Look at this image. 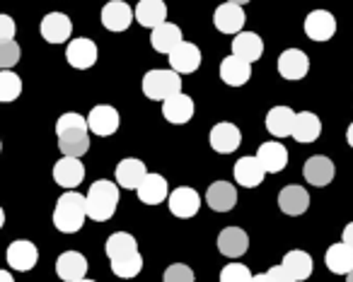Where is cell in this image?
<instances>
[{"mask_svg":"<svg viewBox=\"0 0 353 282\" xmlns=\"http://www.w3.org/2000/svg\"><path fill=\"white\" fill-rule=\"evenodd\" d=\"M138 193V200L145 205H160L170 198V184H167L165 176L160 174H150L148 171L145 179L141 181V186L136 188Z\"/></svg>","mask_w":353,"mask_h":282,"instance_id":"cell-19","label":"cell"},{"mask_svg":"<svg viewBox=\"0 0 353 282\" xmlns=\"http://www.w3.org/2000/svg\"><path fill=\"white\" fill-rule=\"evenodd\" d=\"M341 241L346 243V246H348V248H351V251H353V222H351V224H346V227H343Z\"/></svg>","mask_w":353,"mask_h":282,"instance_id":"cell-43","label":"cell"},{"mask_svg":"<svg viewBox=\"0 0 353 282\" xmlns=\"http://www.w3.org/2000/svg\"><path fill=\"white\" fill-rule=\"evenodd\" d=\"M250 248V237L240 227H225L218 234V251L225 258H240Z\"/></svg>","mask_w":353,"mask_h":282,"instance_id":"cell-23","label":"cell"},{"mask_svg":"<svg viewBox=\"0 0 353 282\" xmlns=\"http://www.w3.org/2000/svg\"><path fill=\"white\" fill-rule=\"evenodd\" d=\"M252 78V65L247 63V61L237 58V56H228V58H223L221 63V80L225 85H230V87H242V85H247Z\"/></svg>","mask_w":353,"mask_h":282,"instance_id":"cell-30","label":"cell"},{"mask_svg":"<svg viewBox=\"0 0 353 282\" xmlns=\"http://www.w3.org/2000/svg\"><path fill=\"white\" fill-rule=\"evenodd\" d=\"M232 56L247 61V63H256L264 56V39L254 32H240L232 39Z\"/></svg>","mask_w":353,"mask_h":282,"instance_id":"cell-24","label":"cell"},{"mask_svg":"<svg viewBox=\"0 0 353 282\" xmlns=\"http://www.w3.org/2000/svg\"><path fill=\"white\" fill-rule=\"evenodd\" d=\"M56 135H59V150L63 157H83L90 150V128L80 113H63L56 121Z\"/></svg>","mask_w":353,"mask_h":282,"instance_id":"cell-1","label":"cell"},{"mask_svg":"<svg viewBox=\"0 0 353 282\" xmlns=\"http://www.w3.org/2000/svg\"><path fill=\"white\" fill-rule=\"evenodd\" d=\"M334 174H336V166L329 157L324 155H314L305 162L303 166V176L310 186H317V188H324L334 181Z\"/></svg>","mask_w":353,"mask_h":282,"instance_id":"cell-14","label":"cell"},{"mask_svg":"<svg viewBox=\"0 0 353 282\" xmlns=\"http://www.w3.org/2000/svg\"><path fill=\"white\" fill-rule=\"evenodd\" d=\"M170 68L176 75H189L196 73L201 68V49L192 41H182L174 51H170Z\"/></svg>","mask_w":353,"mask_h":282,"instance_id":"cell-6","label":"cell"},{"mask_svg":"<svg viewBox=\"0 0 353 282\" xmlns=\"http://www.w3.org/2000/svg\"><path fill=\"white\" fill-rule=\"evenodd\" d=\"M225 3H232V6H247V3H250V0H225Z\"/></svg>","mask_w":353,"mask_h":282,"instance_id":"cell-47","label":"cell"},{"mask_svg":"<svg viewBox=\"0 0 353 282\" xmlns=\"http://www.w3.org/2000/svg\"><path fill=\"white\" fill-rule=\"evenodd\" d=\"M324 263L334 275H348L353 270V251L346 243H332L324 253Z\"/></svg>","mask_w":353,"mask_h":282,"instance_id":"cell-34","label":"cell"},{"mask_svg":"<svg viewBox=\"0 0 353 282\" xmlns=\"http://www.w3.org/2000/svg\"><path fill=\"white\" fill-rule=\"evenodd\" d=\"M22 94V80L12 70H0V102H15Z\"/></svg>","mask_w":353,"mask_h":282,"instance_id":"cell-36","label":"cell"},{"mask_svg":"<svg viewBox=\"0 0 353 282\" xmlns=\"http://www.w3.org/2000/svg\"><path fill=\"white\" fill-rule=\"evenodd\" d=\"M0 282H15V277H12L8 270H0Z\"/></svg>","mask_w":353,"mask_h":282,"instance_id":"cell-44","label":"cell"},{"mask_svg":"<svg viewBox=\"0 0 353 282\" xmlns=\"http://www.w3.org/2000/svg\"><path fill=\"white\" fill-rule=\"evenodd\" d=\"M182 41H184L182 30L176 25H172V22H162L160 27H155V30L150 32V46L157 54H170V51H174Z\"/></svg>","mask_w":353,"mask_h":282,"instance_id":"cell-29","label":"cell"},{"mask_svg":"<svg viewBox=\"0 0 353 282\" xmlns=\"http://www.w3.org/2000/svg\"><path fill=\"white\" fill-rule=\"evenodd\" d=\"M221 282H252V272L242 263H228L221 270Z\"/></svg>","mask_w":353,"mask_h":282,"instance_id":"cell-39","label":"cell"},{"mask_svg":"<svg viewBox=\"0 0 353 282\" xmlns=\"http://www.w3.org/2000/svg\"><path fill=\"white\" fill-rule=\"evenodd\" d=\"M206 203L213 213H230L237 205V191L228 181H213L206 191Z\"/></svg>","mask_w":353,"mask_h":282,"instance_id":"cell-21","label":"cell"},{"mask_svg":"<svg viewBox=\"0 0 353 282\" xmlns=\"http://www.w3.org/2000/svg\"><path fill=\"white\" fill-rule=\"evenodd\" d=\"M133 17L141 27L155 30L162 22H167V3L165 0H138V6L133 8Z\"/></svg>","mask_w":353,"mask_h":282,"instance_id":"cell-25","label":"cell"},{"mask_svg":"<svg viewBox=\"0 0 353 282\" xmlns=\"http://www.w3.org/2000/svg\"><path fill=\"white\" fill-rule=\"evenodd\" d=\"M15 34H17L15 20H12L10 15H3V12H0V44H3V41H12Z\"/></svg>","mask_w":353,"mask_h":282,"instance_id":"cell-41","label":"cell"},{"mask_svg":"<svg viewBox=\"0 0 353 282\" xmlns=\"http://www.w3.org/2000/svg\"><path fill=\"white\" fill-rule=\"evenodd\" d=\"M131 22H133V8L128 3H123V0H109L107 6L102 8L104 30L119 34V32H126L131 27Z\"/></svg>","mask_w":353,"mask_h":282,"instance_id":"cell-9","label":"cell"},{"mask_svg":"<svg viewBox=\"0 0 353 282\" xmlns=\"http://www.w3.org/2000/svg\"><path fill=\"white\" fill-rule=\"evenodd\" d=\"M54 181L63 188L73 191L85 181V164L78 157H61L54 164Z\"/></svg>","mask_w":353,"mask_h":282,"instance_id":"cell-18","label":"cell"},{"mask_svg":"<svg viewBox=\"0 0 353 282\" xmlns=\"http://www.w3.org/2000/svg\"><path fill=\"white\" fill-rule=\"evenodd\" d=\"M78 282H94V280H88V277H83V280H78Z\"/></svg>","mask_w":353,"mask_h":282,"instance_id":"cell-50","label":"cell"},{"mask_svg":"<svg viewBox=\"0 0 353 282\" xmlns=\"http://www.w3.org/2000/svg\"><path fill=\"white\" fill-rule=\"evenodd\" d=\"M247 22V15L240 6H232V3H223V6L216 8L213 12V25L221 34H240L242 27Z\"/></svg>","mask_w":353,"mask_h":282,"instance_id":"cell-10","label":"cell"},{"mask_svg":"<svg viewBox=\"0 0 353 282\" xmlns=\"http://www.w3.org/2000/svg\"><path fill=\"white\" fill-rule=\"evenodd\" d=\"M6 258H8V265H10L12 270L27 272L37 265V261H39V251H37L34 243L27 241V239H17V241H12L10 246H8Z\"/></svg>","mask_w":353,"mask_h":282,"instance_id":"cell-12","label":"cell"},{"mask_svg":"<svg viewBox=\"0 0 353 282\" xmlns=\"http://www.w3.org/2000/svg\"><path fill=\"white\" fill-rule=\"evenodd\" d=\"M65 61H68L70 68L75 70H88L97 63V44L92 39H73L65 49Z\"/></svg>","mask_w":353,"mask_h":282,"instance_id":"cell-11","label":"cell"},{"mask_svg":"<svg viewBox=\"0 0 353 282\" xmlns=\"http://www.w3.org/2000/svg\"><path fill=\"white\" fill-rule=\"evenodd\" d=\"M346 140H348V145L353 147V123L348 126V131H346Z\"/></svg>","mask_w":353,"mask_h":282,"instance_id":"cell-46","label":"cell"},{"mask_svg":"<svg viewBox=\"0 0 353 282\" xmlns=\"http://www.w3.org/2000/svg\"><path fill=\"white\" fill-rule=\"evenodd\" d=\"M305 34L312 41H329L336 34V17L327 10H314L305 17Z\"/></svg>","mask_w":353,"mask_h":282,"instance_id":"cell-13","label":"cell"},{"mask_svg":"<svg viewBox=\"0 0 353 282\" xmlns=\"http://www.w3.org/2000/svg\"><path fill=\"white\" fill-rule=\"evenodd\" d=\"M20 44L15 39L12 41H3L0 44V70H10L20 63Z\"/></svg>","mask_w":353,"mask_h":282,"instance_id":"cell-38","label":"cell"},{"mask_svg":"<svg viewBox=\"0 0 353 282\" xmlns=\"http://www.w3.org/2000/svg\"><path fill=\"white\" fill-rule=\"evenodd\" d=\"M145 174H148V169L141 160L126 157V160H121L117 164V186H121V188H126V191H136L138 186H141V181L145 179Z\"/></svg>","mask_w":353,"mask_h":282,"instance_id":"cell-28","label":"cell"},{"mask_svg":"<svg viewBox=\"0 0 353 282\" xmlns=\"http://www.w3.org/2000/svg\"><path fill=\"white\" fill-rule=\"evenodd\" d=\"M88 258L78 251H63L56 258V275L63 282H78L88 275Z\"/></svg>","mask_w":353,"mask_h":282,"instance_id":"cell-17","label":"cell"},{"mask_svg":"<svg viewBox=\"0 0 353 282\" xmlns=\"http://www.w3.org/2000/svg\"><path fill=\"white\" fill-rule=\"evenodd\" d=\"M252 282H271L266 272H259V275H252Z\"/></svg>","mask_w":353,"mask_h":282,"instance_id":"cell-45","label":"cell"},{"mask_svg":"<svg viewBox=\"0 0 353 282\" xmlns=\"http://www.w3.org/2000/svg\"><path fill=\"white\" fill-rule=\"evenodd\" d=\"M162 116H165V121L174 123V126L189 123L194 118V99L184 92L165 99V102H162Z\"/></svg>","mask_w":353,"mask_h":282,"instance_id":"cell-20","label":"cell"},{"mask_svg":"<svg viewBox=\"0 0 353 282\" xmlns=\"http://www.w3.org/2000/svg\"><path fill=\"white\" fill-rule=\"evenodd\" d=\"M346 282H353V270H351V272H348V275H346Z\"/></svg>","mask_w":353,"mask_h":282,"instance_id":"cell-49","label":"cell"},{"mask_svg":"<svg viewBox=\"0 0 353 282\" xmlns=\"http://www.w3.org/2000/svg\"><path fill=\"white\" fill-rule=\"evenodd\" d=\"M167 203H170V213L174 217L189 219L194 215H199V210H201V195L194 188H189V186H179V188L170 193Z\"/></svg>","mask_w":353,"mask_h":282,"instance_id":"cell-7","label":"cell"},{"mask_svg":"<svg viewBox=\"0 0 353 282\" xmlns=\"http://www.w3.org/2000/svg\"><path fill=\"white\" fill-rule=\"evenodd\" d=\"M266 275H269V280H271V282H295L293 277H290V272L285 270L283 265L269 268V270H266Z\"/></svg>","mask_w":353,"mask_h":282,"instance_id":"cell-42","label":"cell"},{"mask_svg":"<svg viewBox=\"0 0 353 282\" xmlns=\"http://www.w3.org/2000/svg\"><path fill=\"white\" fill-rule=\"evenodd\" d=\"M39 32H41V36H44V41H49V44H63V41H68L70 34H73V22H70V17L63 15V12H49V15L41 20Z\"/></svg>","mask_w":353,"mask_h":282,"instance_id":"cell-15","label":"cell"},{"mask_svg":"<svg viewBox=\"0 0 353 282\" xmlns=\"http://www.w3.org/2000/svg\"><path fill=\"white\" fill-rule=\"evenodd\" d=\"M295 111L290 107H274L266 113V131L274 138H288L293 135Z\"/></svg>","mask_w":353,"mask_h":282,"instance_id":"cell-31","label":"cell"},{"mask_svg":"<svg viewBox=\"0 0 353 282\" xmlns=\"http://www.w3.org/2000/svg\"><path fill=\"white\" fill-rule=\"evenodd\" d=\"M85 121H88L90 133H94L97 138L114 135V133L119 131V126H121V116H119L117 109L109 107V104H97L94 109H90Z\"/></svg>","mask_w":353,"mask_h":282,"instance_id":"cell-5","label":"cell"},{"mask_svg":"<svg viewBox=\"0 0 353 282\" xmlns=\"http://www.w3.org/2000/svg\"><path fill=\"white\" fill-rule=\"evenodd\" d=\"M162 282H194V270L184 263H172L162 275Z\"/></svg>","mask_w":353,"mask_h":282,"instance_id":"cell-40","label":"cell"},{"mask_svg":"<svg viewBox=\"0 0 353 282\" xmlns=\"http://www.w3.org/2000/svg\"><path fill=\"white\" fill-rule=\"evenodd\" d=\"M3 224H6V213H3V208H0V229H3Z\"/></svg>","mask_w":353,"mask_h":282,"instance_id":"cell-48","label":"cell"},{"mask_svg":"<svg viewBox=\"0 0 353 282\" xmlns=\"http://www.w3.org/2000/svg\"><path fill=\"white\" fill-rule=\"evenodd\" d=\"M279 208L283 215H290V217H300V215L307 213L310 208V195L303 186L298 184H288L281 188L279 193Z\"/></svg>","mask_w":353,"mask_h":282,"instance_id":"cell-16","label":"cell"},{"mask_svg":"<svg viewBox=\"0 0 353 282\" xmlns=\"http://www.w3.org/2000/svg\"><path fill=\"white\" fill-rule=\"evenodd\" d=\"M281 265L290 272V277H293L295 282L307 280V277L312 275V270H314L312 256H310L307 251H300V248H293V251L285 253L283 261H281Z\"/></svg>","mask_w":353,"mask_h":282,"instance_id":"cell-33","label":"cell"},{"mask_svg":"<svg viewBox=\"0 0 353 282\" xmlns=\"http://www.w3.org/2000/svg\"><path fill=\"white\" fill-rule=\"evenodd\" d=\"M179 92H182V78L172 68H155L143 75V94L152 102H165Z\"/></svg>","mask_w":353,"mask_h":282,"instance_id":"cell-4","label":"cell"},{"mask_svg":"<svg viewBox=\"0 0 353 282\" xmlns=\"http://www.w3.org/2000/svg\"><path fill=\"white\" fill-rule=\"evenodd\" d=\"M232 174H235V181L240 186H245V188H256V186H261V181H264L266 171H264V166L259 164L256 157H240V160L235 162V166H232Z\"/></svg>","mask_w":353,"mask_h":282,"instance_id":"cell-27","label":"cell"},{"mask_svg":"<svg viewBox=\"0 0 353 282\" xmlns=\"http://www.w3.org/2000/svg\"><path fill=\"white\" fill-rule=\"evenodd\" d=\"M322 135V121H319L317 113L312 111H300L295 113V123H293V138L298 142H314Z\"/></svg>","mask_w":353,"mask_h":282,"instance_id":"cell-32","label":"cell"},{"mask_svg":"<svg viewBox=\"0 0 353 282\" xmlns=\"http://www.w3.org/2000/svg\"><path fill=\"white\" fill-rule=\"evenodd\" d=\"M256 160L264 166L266 174H279V171H283L285 164H288V150H285L281 142H274V140L261 142L259 152H256Z\"/></svg>","mask_w":353,"mask_h":282,"instance_id":"cell-26","label":"cell"},{"mask_svg":"<svg viewBox=\"0 0 353 282\" xmlns=\"http://www.w3.org/2000/svg\"><path fill=\"white\" fill-rule=\"evenodd\" d=\"M0 150H3V142H0Z\"/></svg>","mask_w":353,"mask_h":282,"instance_id":"cell-51","label":"cell"},{"mask_svg":"<svg viewBox=\"0 0 353 282\" xmlns=\"http://www.w3.org/2000/svg\"><path fill=\"white\" fill-rule=\"evenodd\" d=\"M136 251H138L136 237L128 232H114L107 239V243H104V253H107L109 261H119V258H126Z\"/></svg>","mask_w":353,"mask_h":282,"instance_id":"cell-35","label":"cell"},{"mask_svg":"<svg viewBox=\"0 0 353 282\" xmlns=\"http://www.w3.org/2000/svg\"><path fill=\"white\" fill-rule=\"evenodd\" d=\"M143 270V256L141 253H131L126 258H119V261H112V272L117 277H123V280H131L138 272Z\"/></svg>","mask_w":353,"mask_h":282,"instance_id":"cell-37","label":"cell"},{"mask_svg":"<svg viewBox=\"0 0 353 282\" xmlns=\"http://www.w3.org/2000/svg\"><path fill=\"white\" fill-rule=\"evenodd\" d=\"M85 208H88V217L94 222L112 219L119 208V186L109 179L94 181L85 193Z\"/></svg>","mask_w":353,"mask_h":282,"instance_id":"cell-3","label":"cell"},{"mask_svg":"<svg viewBox=\"0 0 353 282\" xmlns=\"http://www.w3.org/2000/svg\"><path fill=\"white\" fill-rule=\"evenodd\" d=\"M88 219V208H85V195L78 191H65L54 208V227L63 234H75L83 229Z\"/></svg>","mask_w":353,"mask_h":282,"instance_id":"cell-2","label":"cell"},{"mask_svg":"<svg viewBox=\"0 0 353 282\" xmlns=\"http://www.w3.org/2000/svg\"><path fill=\"white\" fill-rule=\"evenodd\" d=\"M208 142H211V147L218 152V155H230V152H235L237 147L242 145V133L235 123L223 121L211 128Z\"/></svg>","mask_w":353,"mask_h":282,"instance_id":"cell-8","label":"cell"},{"mask_svg":"<svg viewBox=\"0 0 353 282\" xmlns=\"http://www.w3.org/2000/svg\"><path fill=\"white\" fill-rule=\"evenodd\" d=\"M310 70V58L300 49H285L279 56V75L283 80H303Z\"/></svg>","mask_w":353,"mask_h":282,"instance_id":"cell-22","label":"cell"}]
</instances>
